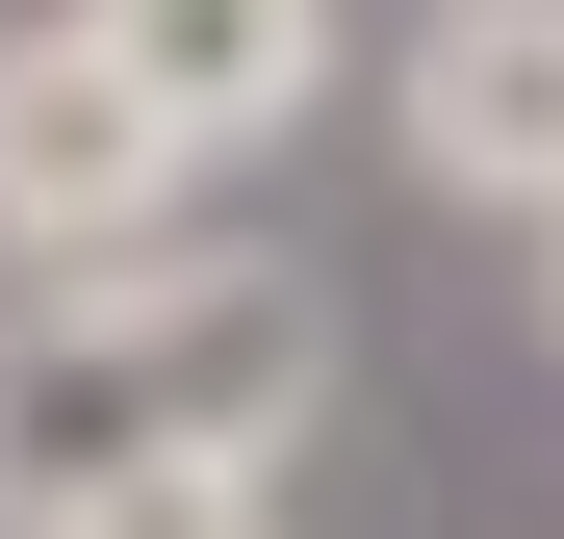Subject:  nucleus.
<instances>
[{"mask_svg": "<svg viewBox=\"0 0 564 539\" xmlns=\"http://www.w3.org/2000/svg\"><path fill=\"white\" fill-rule=\"evenodd\" d=\"M411 154L462 206H539L564 231V0H436L411 26Z\"/></svg>", "mask_w": 564, "mask_h": 539, "instance_id": "3", "label": "nucleus"}, {"mask_svg": "<svg viewBox=\"0 0 564 539\" xmlns=\"http://www.w3.org/2000/svg\"><path fill=\"white\" fill-rule=\"evenodd\" d=\"M539 283H564V257H539Z\"/></svg>", "mask_w": 564, "mask_h": 539, "instance_id": "6", "label": "nucleus"}, {"mask_svg": "<svg viewBox=\"0 0 564 539\" xmlns=\"http://www.w3.org/2000/svg\"><path fill=\"white\" fill-rule=\"evenodd\" d=\"M308 411V283L282 257H104V283H0V539H52L77 488L180 463V436Z\"/></svg>", "mask_w": 564, "mask_h": 539, "instance_id": "1", "label": "nucleus"}, {"mask_svg": "<svg viewBox=\"0 0 564 539\" xmlns=\"http://www.w3.org/2000/svg\"><path fill=\"white\" fill-rule=\"evenodd\" d=\"M104 52L180 104V154H257V129H308V77H334V0H104Z\"/></svg>", "mask_w": 564, "mask_h": 539, "instance_id": "4", "label": "nucleus"}, {"mask_svg": "<svg viewBox=\"0 0 564 539\" xmlns=\"http://www.w3.org/2000/svg\"><path fill=\"white\" fill-rule=\"evenodd\" d=\"M180 104L104 52V0H52V26H0V257L26 283H104V257H154V206H180Z\"/></svg>", "mask_w": 564, "mask_h": 539, "instance_id": "2", "label": "nucleus"}, {"mask_svg": "<svg viewBox=\"0 0 564 539\" xmlns=\"http://www.w3.org/2000/svg\"><path fill=\"white\" fill-rule=\"evenodd\" d=\"M52 539H282V436H180V463H129V488H77Z\"/></svg>", "mask_w": 564, "mask_h": 539, "instance_id": "5", "label": "nucleus"}]
</instances>
